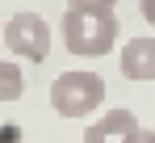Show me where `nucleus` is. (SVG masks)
Instances as JSON below:
<instances>
[{
  "instance_id": "0eeeda50",
  "label": "nucleus",
  "mask_w": 155,
  "mask_h": 143,
  "mask_svg": "<svg viewBox=\"0 0 155 143\" xmlns=\"http://www.w3.org/2000/svg\"><path fill=\"white\" fill-rule=\"evenodd\" d=\"M117 0H67V9H113Z\"/></svg>"
},
{
  "instance_id": "f03ea898",
  "label": "nucleus",
  "mask_w": 155,
  "mask_h": 143,
  "mask_svg": "<svg viewBox=\"0 0 155 143\" xmlns=\"http://www.w3.org/2000/svg\"><path fill=\"white\" fill-rule=\"evenodd\" d=\"M51 105L63 118H88L105 105V76L97 72H63L51 84Z\"/></svg>"
},
{
  "instance_id": "7ed1b4c3",
  "label": "nucleus",
  "mask_w": 155,
  "mask_h": 143,
  "mask_svg": "<svg viewBox=\"0 0 155 143\" xmlns=\"http://www.w3.org/2000/svg\"><path fill=\"white\" fill-rule=\"evenodd\" d=\"M4 42L13 55H21L29 63H42L51 55V25L42 21V13H13L4 21Z\"/></svg>"
},
{
  "instance_id": "f257e3e1",
  "label": "nucleus",
  "mask_w": 155,
  "mask_h": 143,
  "mask_svg": "<svg viewBox=\"0 0 155 143\" xmlns=\"http://www.w3.org/2000/svg\"><path fill=\"white\" fill-rule=\"evenodd\" d=\"M59 30H63V42L71 55L101 59L117 42V13L113 9H67Z\"/></svg>"
},
{
  "instance_id": "6e6552de",
  "label": "nucleus",
  "mask_w": 155,
  "mask_h": 143,
  "mask_svg": "<svg viewBox=\"0 0 155 143\" xmlns=\"http://www.w3.org/2000/svg\"><path fill=\"white\" fill-rule=\"evenodd\" d=\"M130 143H155V131H147V126H138V131L130 135Z\"/></svg>"
},
{
  "instance_id": "1a4fd4ad",
  "label": "nucleus",
  "mask_w": 155,
  "mask_h": 143,
  "mask_svg": "<svg viewBox=\"0 0 155 143\" xmlns=\"http://www.w3.org/2000/svg\"><path fill=\"white\" fill-rule=\"evenodd\" d=\"M138 9H143V17L155 25V0H138Z\"/></svg>"
},
{
  "instance_id": "39448f33",
  "label": "nucleus",
  "mask_w": 155,
  "mask_h": 143,
  "mask_svg": "<svg viewBox=\"0 0 155 143\" xmlns=\"http://www.w3.org/2000/svg\"><path fill=\"white\" fill-rule=\"evenodd\" d=\"M134 131H138V118L130 110H109L105 118H97L84 131V143H130Z\"/></svg>"
},
{
  "instance_id": "20e7f679",
  "label": "nucleus",
  "mask_w": 155,
  "mask_h": 143,
  "mask_svg": "<svg viewBox=\"0 0 155 143\" xmlns=\"http://www.w3.org/2000/svg\"><path fill=\"white\" fill-rule=\"evenodd\" d=\"M122 76L134 80V84H143V80H155V38H130L126 47H122Z\"/></svg>"
},
{
  "instance_id": "423d86ee",
  "label": "nucleus",
  "mask_w": 155,
  "mask_h": 143,
  "mask_svg": "<svg viewBox=\"0 0 155 143\" xmlns=\"http://www.w3.org/2000/svg\"><path fill=\"white\" fill-rule=\"evenodd\" d=\"M21 93H25V72L17 63H8V59H0V105L4 101H17Z\"/></svg>"
}]
</instances>
